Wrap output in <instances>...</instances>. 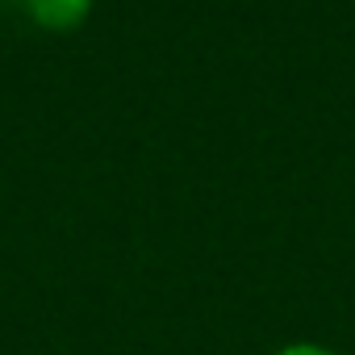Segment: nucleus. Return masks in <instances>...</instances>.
<instances>
[{
    "mask_svg": "<svg viewBox=\"0 0 355 355\" xmlns=\"http://www.w3.org/2000/svg\"><path fill=\"white\" fill-rule=\"evenodd\" d=\"M92 9V0H26V13L42 30H76Z\"/></svg>",
    "mask_w": 355,
    "mask_h": 355,
    "instance_id": "f257e3e1",
    "label": "nucleus"
},
{
    "mask_svg": "<svg viewBox=\"0 0 355 355\" xmlns=\"http://www.w3.org/2000/svg\"><path fill=\"white\" fill-rule=\"evenodd\" d=\"M272 355H338V351L318 347V343H288V347H280V351H272Z\"/></svg>",
    "mask_w": 355,
    "mask_h": 355,
    "instance_id": "f03ea898",
    "label": "nucleus"
}]
</instances>
